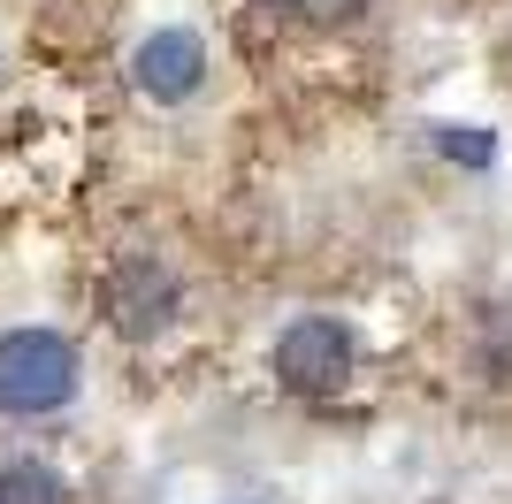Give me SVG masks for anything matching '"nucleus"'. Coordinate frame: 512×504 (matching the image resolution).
I'll list each match as a JSON object with an SVG mask.
<instances>
[{
	"instance_id": "2",
	"label": "nucleus",
	"mask_w": 512,
	"mask_h": 504,
	"mask_svg": "<svg viewBox=\"0 0 512 504\" xmlns=\"http://www.w3.org/2000/svg\"><path fill=\"white\" fill-rule=\"evenodd\" d=\"M276 375L299 390V398H329L352 382V329L337 314H306L276 336Z\"/></svg>"
},
{
	"instance_id": "1",
	"label": "nucleus",
	"mask_w": 512,
	"mask_h": 504,
	"mask_svg": "<svg viewBox=\"0 0 512 504\" xmlns=\"http://www.w3.org/2000/svg\"><path fill=\"white\" fill-rule=\"evenodd\" d=\"M77 398V352L54 329L0 336V413H54Z\"/></svg>"
},
{
	"instance_id": "6",
	"label": "nucleus",
	"mask_w": 512,
	"mask_h": 504,
	"mask_svg": "<svg viewBox=\"0 0 512 504\" xmlns=\"http://www.w3.org/2000/svg\"><path fill=\"white\" fill-rule=\"evenodd\" d=\"M436 146H444L451 161H467V168L490 161V138H474V130H436Z\"/></svg>"
},
{
	"instance_id": "7",
	"label": "nucleus",
	"mask_w": 512,
	"mask_h": 504,
	"mask_svg": "<svg viewBox=\"0 0 512 504\" xmlns=\"http://www.w3.org/2000/svg\"><path fill=\"white\" fill-rule=\"evenodd\" d=\"M291 16H306V23H337V16H352L360 0H283Z\"/></svg>"
},
{
	"instance_id": "5",
	"label": "nucleus",
	"mask_w": 512,
	"mask_h": 504,
	"mask_svg": "<svg viewBox=\"0 0 512 504\" xmlns=\"http://www.w3.org/2000/svg\"><path fill=\"white\" fill-rule=\"evenodd\" d=\"M0 504H69V482L39 459H16L0 466Z\"/></svg>"
},
{
	"instance_id": "3",
	"label": "nucleus",
	"mask_w": 512,
	"mask_h": 504,
	"mask_svg": "<svg viewBox=\"0 0 512 504\" xmlns=\"http://www.w3.org/2000/svg\"><path fill=\"white\" fill-rule=\"evenodd\" d=\"M107 314H115V329H123V336L169 329V314H176V275L161 268L153 252L123 260V268H115V283H107Z\"/></svg>"
},
{
	"instance_id": "4",
	"label": "nucleus",
	"mask_w": 512,
	"mask_h": 504,
	"mask_svg": "<svg viewBox=\"0 0 512 504\" xmlns=\"http://www.w3.org/2000/svg\"><path fill=\"white\" fill-rule=\"evenodd\" d=\"M130 77L146 100H192L199 77H207V46H199V31H153L130 54Z\"/></svg>"
}]
</instances>
